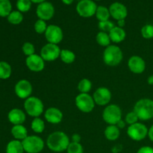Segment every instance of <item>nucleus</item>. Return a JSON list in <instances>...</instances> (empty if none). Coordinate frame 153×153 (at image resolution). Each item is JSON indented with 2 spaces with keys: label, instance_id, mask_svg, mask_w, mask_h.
Listing matches in <instances>:
<instances>
[{
  "label": "nucleus",
  "instance_id": "f257e3e1",
  "mask_svg": "<svg viewBox=\"0 0 153 153\" xmlns=\"http://www.w3.org/2000/svg\"><path fill=\"white\" fill-rule=\"evenodd\" d=\"M70 142L69 136L62 131L51 133L46 139L47 147L54 152H62L67 150Z\"/></svg>",
  "mask_w": 153,
  "mask_h": 153
},
{
  "label": "nucleus",
  "instance_id": "f03ea898",
  "mask_svg": "<svg viewBox=\"0 0 153 153\" xmlns=\"http://www.w3.org/2000/svg\"><path fill=\"white\" fill-rule=\"evenodd\" d=\"M133 111L139 120L148 121L153 118V100L149 98L140 99L134 104Z\"/></svg>",
  "mask_w": 153,
  "mask_h": 153
},
{
  "label": "nucleus",
  "instance_id": "7ed1b4c3",
  "mask_svg": "<svg viewBox=\"0 0 153 153\" xmlns=\"http://www.w3.org/2000/svg\"><path fill=\"white\" fill-rule=\"evenodd\" d=\"M102 59L105 64L108 67H117L123 59L122 49L117 45L111 44L105 49Z\"/></svg>",
  "mask_w": 153,
  "mask_h": 153
},
{
  "label": "nucleus",
  "instance_id": "20e7f679",
  "mask_svg": "<svg viewBox=\"0 0 153 153\" xmlns=\"http://www.w3.org/2000/svg\"><path fill=\"white\" fill-rule=\"evenodd\" d=\"M25 112L33 118L40 117L44 113V105L40 98L31 96L24 101Z\"/></svg>",
  "mask_w": 153,
  "mask_h": 153
},
{
  "label": "nucleus",
  "instance_id": "39448f33",
  "mask_svg": "<svg viewBox=\"0 0 153 153\" xmlns=\"http://www.w3.org/2000/svg\"><path fill=\"white\" fill-rule=\"evenodd\" d=\"M122 110L120 107L116 104L108 105L102 111V119L108 125H117L122 120Z\"/></svg>",
  "mask_w": 153,
  "mask_h": 153
},
{
  "label": "nucleus",
  "instance_id": "423d86ee",
  "mask_svg": "<svg viewBox=\"0 0 153 153\" xmlns=\"http://www.w3.org/2000/svg\"><path fill=\"white\" fill-rule=\"evenodd\" d=\"M22 143L26 153H40L45 146V142L38 135H28L22 140Z\"/></svg>",
  "mask_w": 153,
  "mask_h": 153
},
{
  "label": "nucleus",
  "instance_id": "0eeeda50",
  "mask_svg": "<svg viewBox=\"0 0 153 153\" xmlns=\"http://www.w3.org/2000/svg\"><path fill=\"white\" fill-rule=\"evenodd\" d=\"M75 104L76 108L83 113H91L95 108V102L93 96L89 94H79L75 99Z\"/></svg>",
  "mask_w": 153,
  "mask_h": 153
},
{
  "label": "nucleus",
  "instance_id": "6e6552de",
  "mask_svg": "<svg viewBox=\"0 0 153 153\" xmlns=\"http://www.w3.org/2000/svg\"><path fill=\"white\" fill-rule=\"evenodd\" d=\"M148 130L146 125L140 122H137L132 125L128 126L127 128V135L130 139L134 141H140L147 137Z\"/></svg>",
  "mask_w": 153,
  "mask_h": 153
},
{
  "label": "nucleus",
  "instance_id": "1a4fd4ad",
  "mask_svg": "<svg viewBox=\"0 0 153 153\" xmlns=\"http://www.w3.org/2000/svg\"><path fill=\"white\" fill-rule=\"evenodd\" d=\"M61 51L58 45L47 43L41 48L40 55L46 62H52L60 58Z\"/></svg>",
  "mask_w": 153,
  "mask_h": 153
},
{
  "label": "nucleus",
  "instance_id": "9d476101",
  "mask_svg": "<svg viewBox=\"0 0 153 153\" xmlns=\"http://www.w3.org/2000/svg\"><path fill=\"white\" fill-rule=\"evenodd\" d=\"M97 7L94 0H82L76 5V11L82 17L89 18L96 14Z\"/></svg>",
  "mask_w": 153,
  "mask_h": 153
},
{
  "label": "nucleus",
  "instance_id": "9b49d317",
  "mask_svg": "<svg viewBox=\"0 0 153 153\" xmlns=\"http://www.w3.org/2000/svg\"><path fill=\"white\" fill-rule=\"evenodd\" d=\"M47 43L58 45L64 39L62 28L57 25H49L44 34Z\"/></svg>",
  "mask_w": 153,
  "mask_h": 153
},
{
  "label": "nucleus",
  "instance_id": "f8f14e48",
  "mask_svg": "<svg viewBox=\"0 0 153 153\" xmlns=\"http://www.w3.org/2000/svg\"><path fill=\"white\" fill-rule=\"evenodd\" d=\"M33 87L31 82L26 79L18 81L14 86V93L18 98L26 100L32 94Z\"/></svg>",
  "mask_w": 153,
  "mask_h": 153
},
{
  "label": "nucleus",
  "instance_id": "ddd939ff",
  "mask_svg": "<svg viewBox=\"0 0 153 153\" xmlns=\"http://www.w3.org/2000/svg\"><path fill=\"white\" fill-rule=\"evenodd\" d=\"M93 98L97 105L107 106L111 100V91L106 87H100L94 91Z\"/></svg>",
  "mask_w": 153,
  "mask_h": 153
},
{
  "label": "nucleus",
  "instance_id": "4468645a",
  "mask_svg": "<svg viewBox=\"0 0 153 153\" xmlns=\"http://www.w3.org/2000/svg\"><path fill=\"white\" fill-rule=\"evenodd\" d=\"M36 14L40 19L44 21L50 20L55 14V7L49 1H43L37 5L36 9Z\"/></svg>",
  "mask_w": 153,
  "mask_h": 153
},
{
  "label": "nucleus",
  "instance_id": "2eb2a0df",
  "mask_svg": "<svg viewBox=\"0 0 153 153\" xmlns=\"http://www.w3.org/2000/svg\"><path fill=\"white\" fill-rule=\"evenodd\" d=\"M46 61L43 59L40 55L34 54L32 55L26 57L25 59V65L27 68L34 73H40L45 68Z\"/></svg>",
  "mask_w": 153,
  "mask_h": 153
},
{
  "label": "nucleus",
  "instance_id": "dca6fc26",
  "mask_svg": "<svg viewBox=\"0 0 153 153\" xmlns=\"http://www.w3.org/2000/svg\"><path fill=\"white\" fill-rule=\"evenodd\" d=\"M128 70L134 74H141L146 70V62L142 57L133 55L130 57L127 62Z\"/></svg>",
  "mask_w": 153,
  "mask_h": 153
},
{
  "label": "nucleus",
  "instance_id": "f3484780",
  "mask_svg": "<svg viewBox=\"0 0 153 153\" xmlns=\"http://www.w3.org/2000/svg\"><path fill=\"white\" fill-rule=\"evenodd\" d=\"M108 9L110 11L111 16H112L117 21L120 20V19H125L128 15L127 7L121 2L115 1V2L112 3Z\"/></svg>",
  "mask_w": 153,
  "mask_h": 153
},
{
  "label": "nucleus",
  "instance_id": "a211bd4d",
  "mask_svg": "<svg viewBox=\"0 0 153 153\" xmlns=\"http://www.w3.org/2000/svg\"><path fill=\"white\" fill-rule=\"evenodd\" d=\"M63 112L56 107H49L44 111L45 120L50 124H59L63 120Z\"/></svg>",
  "mask_w": 153,
  "mask_h": 153
},
{
  "label": "nucleus",
  "instance_id": "6ab92c4d",
  "mask_svg": "<svg viewBox=\"0 0 153 153\" xmlns=\"http://www.w3.org/2000/svg\"><path fill=\"white\" fill-rule=\"evenodd\" d=\"M7 120L13 126L22 125L26 120V114H25V112L23 111L22 109L15 108L8 112Z\"/></svg>",
  "mask_w": 153,
  "mask_h": 153
},
{
  "label": "nucleus",
  "instance_id": "aec40b11",
  "mask_svg": "<svg viewBox=\"0 0 153 153\" xmlns=\"http://www.w3.org/2000/svg\"><path fill=\"white\" fill-rule=\"evenodd\" d=\"M111 42L114 43H120L124 41L126 37V32L123 28L115 25L108 33Z\"/></svg>",
  "mask_w": 153,
  "mask_h": 153
},
{
  "label": "nucleus",
  "instance_id": "412c9836",
  "mask_svg": "<svg viewBox=\"0 0 153 153\" xmlns=\"http://www.w3.org/2000/svg\"><path fill=\"white\" fill-rule=\"evenodd\" d=\"M10 133L15 140H20V141L23 140L28 136V130L23 125L13 126L10 130Z\"/></svg>",
  "mask_w": 153,
  "mask_h": 153
},
{
  "label": "nucleus",
  "instance_id": "4be33fe9",
  "mask_svg": "<svg viewBox=\"0 0 153 153\" xmlns=\"http://www.w3.org/2000/svg\"><path fill=\"white\" fill-rule=\"evenodd\" d=\"M104 135L107 140L115 141L120 136V129L116 125H108L105 129Z\"/></svg>",
  "mask_w": 153,
  "mask_h": 153
},
{
  "label": "nucleus",
  "instance_id": "5701e85b",
  "mask_svg": "<svg viewBox=\"0 0 153 153\" xmlns=\"http://www.w3.org/2000/svg\"><path fill=\"white\" fill-rule=\"evenodd\" d=\"M6 153H24L23 146L22 141L18 140H12L8 142L6 146Z\"/></svg>",
  "mask_w": 153,
  "mask_h": 153
},
{
  "label": "nucleus",
  "instance_id": "b1692460",
  "mask_svg": "<svg viewBox=\"0 0 153 153\" xmlns=\"http://www.w3.org/2000/svg\"><path fill=\"white\" fill-rule=\"evenodd\" d=\"M46 125L43 119L40 117L33 118L31 123V128L36 134H41L44 131Z\"/></svg>",
  "mask_w": 153,
  "mask_h": 153
},
{
  "label": "nucleus",
  "instance_id": "393cba45",
  "mask_svg": "<svg viewBox=\"0 0 153 153\" xmlns=\"http://www.w3.org/2000/svg\"><path fill=\"white\" fill-rule=\"evenodd\" d=\"M59 58L64 64H70L76 61V55L73 51L70 49H61Z\"/></svg>",
  "mask_w": 153,
  "mask_h": 153
},
{
  "label": "nucleus",
  "instance_id": "a878e982",
  "mask_svg": "<svg viewBox=\"0 0 153 153\" xmlns=\"http://www.w3.org/2000/svg\"><path fill=\"white\" fill-rule=\"evenodd\" d=\"M12 68L10 64L6 61H0V79L6 80L11 76Z\"/></svg>",
  "mask_w": 153,
  "mask_h": 153
},
{
  "label": "nucleus",
  "instance_id": "bb28decb",
  "mask_svg": "<svg viewBox=\"0 0 153 153\" xmlns=\"http://www.w3.org/2000/svg\"><path fill=\"white\" fill-rule=\"evenodd\" d=\"M95 15L97 19L99 20V22L109 20V18L111 16L109 9L107 7L103 5H100L97 7Z\"/></svg>",
  "mask_w": 153,
  "mask_h": 153
},
{
  "label": "nucleus",
  "instance_id": "cd10ccee",
  "mask_svg": "<svg viewBox=\"0 0 153 153\" xmlns=\"http://www.w3.org/2000/svg\"><path fill=\"white\" fill-rule=\"evenodd\" d=\"M96 40L100 46H103V47H107L110 46L111 43L108 33L104 32V31H100L97 33L96 36Z\"/></svg>",
  "mask_w": 153,
  "mask_h": 153
},
{
  "label": "nucleus",
  "instance_id": "c85d7f7f",
  "mask_svg": "<svg viewBox=\"0 0 153 153\" xmlns=\"http://www.w3.org/2000/svg\"><path fill=\"white\" fill-rule=\"evenodd\" d=\"M92 82L88 79H82L78 83V91L80 94H88L92 89Z\"/></svg>",
  "mask_w": 153,
  "mask_h": 153
},
{
  "label": "nucleus",
  "instance_id": "c756f323",
  "mask_svg": "<svg viewBox=\"0 0 153 153\" xmlns=\"http://www.w3.org/2000/svg\"><path fill=\"white\" fill-rule=\"evenodd\" d=\"M12 11V4L10 0H0V16L7 17Z\"/></svg>",
  "mask_w": 153,
  "mask_h": 153
},
{
  "label": "nucleus",
  "instance_id": "7c9ffc66",
  "mask_svg": "<svg viewBox=\"0 0 153 153\" xmlns=\"http://www.w3.org/2000/svg\"><path fill=\"white\" fill-rule=\"evenodd\" d=\"M7 19L12 25H19L23 21V15L19 10H13L7 16Z\"/></svg>",
  "mask_w": 153,
  "mask_h": 153
},
{
  "label": "nucleus",
  "instance_id": "2f4dec72",
  "mask_svg": "<svg viewBox=\"0 0 153 153\" xmlns=\"http://www.w3.org/2000/svg\"><path fill=\"white\" fill-rule=\"evenodd\" d=\"M47 24H46V21L43 20V19H38L35 22H34V29L37 34H45L46 29H47Z\"/></svg>",
  "mask_w": 153,
  "mask_h": 153
},
{
  "label": "nucleus",
  "instance_id": "473e14b6",
  "mask_svg": "<svg viewBox=\"0 0 153 153\" xmlns=\"http://www.w3.org/2000/svg\"><path fill=\"white\" fill-rule=\"evenodd\" d=\"M31 4L32 2L31 1V0H17L16 7L21 13H25L31 9Z\"/></svg>",
  "mask_w": 153,
  "mask_h": 153
},
{
  "label": "nucleus",
  "instance_id": "72a5a7b5",
  "mask_svg": "<svg viewBox=\"0 0 153 153\" xmlns=\"http://www.w3.org/2000/svg\"><path fill=\"white\" fill-rule=\"evenodd\" d=\"M140 34L144 39L153 38V25L151 24H146L140 29Z\"/></svg>",
  "mask_w": 153,
  "mask_h": 153
},
{
  "label": "nucleus",
  "instance_id": "f704fd0d",
  "mask_svg": "<svg viewBox=\"0 0 153 153\" xmlns=\"http://www.w3.org/2000/svg\"><path fill=\"white\" fill-rule=\"evenodd\" d=\"M22 51L26 57L35 54V46L31 42H25L22 46Z\"/></svg>",
  "mask_w": 153,
  "mask_h": 153
},
{
  "label": "nucleus",
  "instance_id": "c9c22d12",
  "mask_svg": "<svg viewBox=\"0 0 153 153\" xmlns=\"http://www.w3.org/2000/svg\"><path fill=\"white\" fill-rule=\"evenodd\" d=\"M115 26L113 22L110 20L102 21V22H99L98 28L100 30V31H104V32L109 33L111 30Z\"/></svg>",
  "mask_w": 153,
  "mask_h": 153
},
{
  "label": "nucleus",
  "instance_id": "e433bc0d",
  "mask_svg": "<svg viewBox=\"0 0 153 153\" xmlns=\"http://www.w3.org/2000/svg\"><path fill=\"white\" fill-rule=\"evenodd\" d=\"M67 153H84V149L81 143L70 142L67 149Z\"/></svg>",
  "mask_w": 153,
  "mask_h": 153
},
{
  "label": "nucleus",
  "instance_id": "4c0bfd02",
  "mask_svg": "<svg viewBox=\"0 0 153 153\" xmlns=\"http://www.w3.org/2000/svg\"><path fill=\"white\" fill-rule=\"evenodd\" d=\"M138 117H137V115L136 114V113L134 111L128 112L125 117V122L126 123L127 125L128 126L136 123L138 122Z\"/></svg>",
  "mask_w": 153,
  "mask_h": 153
},
{
  "label": "nucleus",
  "instance_id": "58836bf2",
  "mask_svg": "<svg viewBox=\"0 0 153 153\" xmlns=\"http://www.w3.org/2000/svg\"><path fill=\"white\" fill-rule=\"evenodd\" d=\"M137 153H153V147L149 146H144L140 147Z\"/></svg>",
  "mask_w": 153,
  "mask_h": 153
},
{
  "label": "nucleus",
  "instance_id": "ea45409f",
  "mask_svg": "<svg viewBox=\"0 0 153 153\" xmlns=\"http://www.w3.org/2000/svg\"><path fill=\"white\" fill-rule=\"evenodd\" d=\"M82 140V137L79 134L75 133L72 135L71 137V142H74V143H80Z\"/></svg>",
  "mask_w": 153,
  "mask_h": 153
},
{
  "label": "nucleus",
  "instance_id": "a19ab883",
  "mask_svg": "<svg viewBox=\"0 0 153 153\" xmlns=\"http://www.w3.org/2000/svg\"><path fill=\"white\" fill-rule=\"evenodd\" d=\"M116 126L120 128V129H123V128H125L126 126V123L125 122V120H124L122 119V120H120L117 123Z\"/></svg>",
  "mask_w": 153,
  "mask_h": 153
},
{
  "label": "nucleus",
  "instance_id": "79ce46f5",
  "mask_svg": "<svg viewBox=\"0 0 153 153\" xmlns=\"http://www.w3.org/2000/svg\"><path fill=\"white\" fill-rule=\"evenodd\" d=\"M147 137H149V140H150L151 141L153 142V125L149 127V130H148Z\"/></svg>",
  "mask_w": 153,
  "mask_h": 153
},
{
  "label": "nucleus",
  "instance_id": "37998d69",
  "mask_svg": "<svg viewBox=\"0 0 153 153\" xmlns=\"http://www.w3.org/2000/svg\"><path fill=\"white\" fill-rule=\"evenodd\" d=\"M126 25V20L125 19H120L117 21V26L120 27V28H123Z\"/></svg>",
  "mask_w": 153,
  "mask_h": 153
},
{
  "label": "nucleus",
  "instance_id": "c03bdc74",
  "mask_svg": "<svg viewBox=\"0 0 153 153\" xmlns=\"http://www.w3.org/2000/svg\"><path fill=\"white\" fill-rule=\"evenodd\" d=\"M147 82L149 85H153V75H151L150 76H149L147 79Z\"/></svg>",
  "mask_w": 153,
  "mask_h": 153
},
{
  "label": "nucleus",
  "instance_id": "a18cd8bd",
  "mask_svg": "<svg viewBox=\"0 0 153 153\" xmlns=\"http://www.w3.org/2000/svg\"><path fill=\"white\" fill-rule=\"evenodd\" d=\"M61 1H62V2L64 3V4L69 5V4H71L74 0H61Z\"/></svg>",
  "mask_w": 153,
  "mask_h": 153
},
{
  "label": "nucleus",
  "instance_id": "49530a36",
  "mask_svg": "<svg viewBox=\"0 0 153 153\" xmlns=\"http://www.w3.org/2000/svg\"><path fill=\"white\" fill-rule=\"evenodd\" d=\"M31 1L32 3H36V4H40V3L43 2V1H46V0H31Z\"/></svg>",
  "mask_w": 153,
  "mask_h": 153
},
{
  "label": "nucleus",
  "instance_id": "de8ad7c7",
  "mask_svg": "<svg viewBox=\"0 0 153 153\" xmlns=\"http://www.w3.org/2000/svg\"><path fill=\"white\" fill-rule=\"evenodd\" d=\"M94 1H100V0H94Z\"/></svg>",
  "mask_w": 153,
  "mask_h": 153
},
{
  "label": "nucleus",
  "instance_id": "09e8293b",
  "mask_svg": "<svg viewBox=\"0 0 153 153\" xmlns=\"http://www.w3.org/2000/svg\"><path fill=\"white\" fill-rule=\"evenodd\" d=\"M79 1H82V0H79Z\"/></svg>",
  "mask_w": 153,
  "mask_h": 153
}]
</instances>
